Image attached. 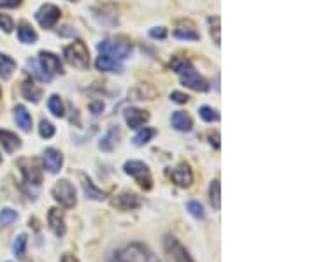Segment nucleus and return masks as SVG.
Returning a JSON list of instances; mask_svg holds the SVG:
<instances>
[{
    "label": "nucleus",
    "instance_id": "4",
    "mask_svg": "<svg viewBox=\"0 0 316 262\" xmlns=\"http://www.w3.org/2000/svg\"><path fill=\"white\" fill-rule=\"evenodd\" d=\"M51 196L57 202H60L63 208L72 210L78 204V197H76V188L74 185L67 181V179H60L55 183V187L51 188Z\"/></svg>",
    "mask_w": 316,
    "mask_h": 262
},
{
    "label": "nucleus",
    "instance_id": "43",
    "mask_svg": "<svg viewBox=\"0 0 316 262\" xmlns=\"http://www.w3.org/2000/svg\"><path fill=\"white\" fill-rule=\"evenodd\" d=\"M69 2H78V0H69Z\"/></svg>",
    "mask_w": 316,
    "mask_h": 262
},
{
    "label": "nucleus",
    "instance_id": "33",
    "mask_svg": "<svg viewBox=\"0 0 316 262\" xmlns=\"http://www.w3.org/2000/svg\"><path fill=\"white\" fill-rule=\"evenodd\" d=\"M198 114H200V118L204 120V122H215V120H219V114L216 113L213 108H209V106H202L200 109H198Z\"/></svg>",
    "mask_w": 316,
    "mask_h": 262
},
{
    "label": "nucleus",
    "instance_id": "9",
    "mask_svg": "<svg viewBox=\"0 0 316 262\" xmlns=\"http://www.w3.org/2000/svg\"><path fill=\"white\" fill-rule=\"evenodd\" d=\"M60 9L57 5L53 4H44L42 7L35 13V20L39 22V25L42 28H53V26L57 25V22L60 20Z\"/></svg>",
    "mask_w": 316,
    "mask_h": 262
},
{
    "label": "nucleus",
    "instance_id": "36",
    "mask_svg": "<svg viewBox=\"0 0 316 262\" xmlns=\"http://www.w3.org/2000/svg\"><path fill=\"white\" fill-rule=\"evenodd\" d=\"M13 20H11V18L7 16V14H0V28H2V30L4 32H11L13 30Z\"/></svg>",
    "mask_w": 316,
    "mask_h": 262
},
{
    "label": "nucleus",
    "instance_id": "40",
    "mask_svg": "<svg viewBox=\"0 0 316 262\" xmlns=\"http://www.w3.org/2000/svg\"><path fill=\"white\" fill-rule=\"evenodd\" d=\"M90 109L93 111V114H99V113H102V109H104V104H102V102H93V104L90 106Z\"/></svg>",
    "mask_w": 316,
    "mask_h": 262
},
{
    "label": "nucleus",
    "instance_id": "42",
    "mask_svg": "<svg viewBox=\"0 0 316 262\" xmlns=\"http://www.w3.org/2000/svg\"><path fill=\"white\" fill-rule=\"evenodd\" d=\"M60 262H79V259L72 254H63V257H61Z\"/></svg>",
    "mask_w": 316,
    "mask_h": 262
},
{
    "label": "nucleus",
    "instance_id": "1",
    "mask_svg": "<svg viewBox=\"0 0 316 262\" xmlns=\"http://www.w3.org/2000/svg\"><path fill=\"white\" fill-rule=\"evenodd\" d=\"M107 262H160L153 254V250L148 248L144 243L130 241L125 245L114 248L107 257Z\"/></svg>",
    "mask_w": 316,
    "mask_h": 262
},
{
    "label": "nucleus",
    "instance_id": "29",
    "mask_svg": "<svg viewBox=\"0 0 316 262\" xmlns=\"http://www.w3.org/2000/svg\"><path fill=\"white\" fill-rule=\"evenodd\" d=\"M48 108H49V111L53 113V116H57V118H61V116L65 114V111H63V102H61V99L58 95L49 97Z\"/></svg>",
    "mask_w": 316,
    "mask_h": 262
},
{
    "label": "nucleus",
    "instance_id": "8",
    "mask_svg": "<svg viewBox=\"0 0 316 262\" xmlns=\"http://www.w3.org/2000/svg\"><path fill=\"white\" fill-rule=\"evenodd\" d=\"M18 166H20V171H21L25 183L35 185V187L42 183V171H40V167L37 166V162L35 160L23 158V160L18 162Z\"/></svg>",
    "mask_w": 316,
    "mask_h": 262
},
{
    "label": "nucleus",
    "instance_id": "11",
    "mask_svg": "<svg viewBox=\"0 0 316 262\" xmlns=\"http://www.w3.org/2000/svg\"><path fill=\"white\" fill-rule=\"evenodd\" d=\"M171 179L174 181L176 185H178V187H181V188L192 187V183H193V171H192V167H190L186 162H181L179 166L176 167V169L171 173Z\"/></svg>",
    "mask_w": 316,
    "mask_h": 262
},
{
    "label": "nucleus",
    "instance_id": "20",
    "mask_svg": "<svg viewBox=\"0 0 316 262\" xmlns=\"http://www.w3.org/2000/svg\"><path fill=\"white\" fill-rule=\"evenodd\" d=\"M171 122H172V127H174L176 131H179V132H190V131H192V127H193L192 118H190L184 111H176V113L172 114Z\"/></svg>",
    "mask_w": 316,
    "mask_h": 262
},
{
    "label": "nucleus",
    "instance_id": "15",
    "mask_svg": "<svg viewBox=\"0 0 316 262\" xmlns=\"http://www.w3.org/2000/svg\"><path fill=\"white\" fill-rule=\"evenodd\" d=\"M149 120V114L137 108H128L125 111V122L130 129H140Z\"/></svg>",
    "mask_w": 316,
    "mask_h": 262
},
{
    "label": "nucleus",
    "instance_id": "31",
    "mask_svg": "<svg viewBox=\"0 0 316 262\" xmlns=\"http://www.w3.org/2000/svg\"><path fill=\"white\" fill-rule=\"evenodd\" d=\"M18 220V211L11 210V208H4L0 211V225L2 227H7L11 223H14Z\"/></svg>",
    "mask_w": 316,
    "mask_h": 262
},
{
    "label": "nucleus",
    "instance_id": "2",
    "mask_svg": "<svg viewBox=\"0 0 316 262\" xmlns=\"http://www.w3.org/2000/svg\"><path fill=\"white\" fill-rule=\"evenodd\" d=\"M171 66H172V69L181 76V83H183L184 87L192 88L195 92H207V90H209L207 81L198 74L197 70L193 69L192 64H190L186 58L176 57L174 60L171 62Z\"/></svg>",
    "mask_w": 316,
    "mask_h": 262
},
{
    "label": "nucleus",
    "instance_id": "21",
    "mask_svg": "<svg viewBox=\"0 0 316 262\" xmlns=\"http://www.w3.org/2000/svg\"><path fill=\"white\" fill-rule=\"evenodd\" d=\"M174 35L178 37V39H186V41H198L200 39V35H198V32L193 28L192 23H186V25H184V22H181L179 25H178V28L174 30Z\"/></svg>",
    "mask_w": 316,
    "mask_h": 262
},
{
    "label": "nucleus",
    "instance_id": "14",
    "mask_svg": "<svg viewBox=\"0 0 316 262\" xmlns=\"http://www.w3.org/2000/svg\"><path fill=\"white\" fill-rule=\"evenodd\" d=\"M40 64V67H42L48 74H58V72H61V62L60 58L57 57V55H53V53L49 51H40L39 55V60H37Z\"/></svg>",
    "mask_w": 316,
    "mask_h": 262
},
{
    "label": "nucleus",
    "instance_id": "17",
    "mask_svg": "<svg viewBox=\"0 0 316 262\" xmlns=\"http://www.w3.org/2000/svg\"><path fill=\"white\" fill-rule=\"evenodd\" d=\"M95 66L102 72H119L121 70V64L118 60H114L113 57H109V55H105V53H100V57L97 58Z\"/></svg>",
    "mask_w": 316,
    "mask_h": 262
},
{
    "label": "nucleus",
    "instance_id": "3",
    "mask_svg": "<svg viewBox=\"0 0 316 262\" xmlns=\"http://www.w3.org/2000/svg\"><path fill=\"white\" fill-rule=\"evenodd\" d=\"M123 171H125V175L132 176V178L136 179L140 188H144V190H151V188H153V176H151L149 167L146 166L144 162L128 160V162H125Z\"/></svg>",
    "mask_w": 316,
    "mask_h": 262
},
{
    "label": "nucleus",
    "instance_id": "37",
    "mask_svg": "<svg viewBox=\"0 0 316 262\" xmlns=\"http://www.w3.org/2000/svg\"><path fill=\"white\" fill-rule=\"evenodd\" d=\"M188 99H190L188 95H184V93H181V92H172L171 93V101L176 102V104H186Z\"/></svg>",
    "mask_w": 316,
    "mask_h": 262
},
{
    "label": "nucleus",
    "instance_id": "30",
    "mask_svg": "<svg viewBox=\"0 0 316 262\" xmlns=\"http://www.w3.org/2000/svg\"><path fill=\"white\" fill-rule=\"evenodd\" d=\"M186 210L190 211V215H192L193 218H197V220H204V218H206V211H204V206H202L198 201H188V204H186Z\"/></svg>",
    "mask_w": 316,
    "mask_h": 262
},
{
    "label": "nucleus",
    "instance_id": "38",
    "mask_svg": "<svg viewBox=\"0 0 316 262\" xmlns=\"http://www.w3.org/2000/svg\"><path fill=\"white\" fill-rule=\"evenodd\" d=\"M149 35L153 37V39H165L167 37V30L163 26H158V28H153V30L149 32Z\"/></svg>",
    "mask_w": 316,
    "mask_h": 262
},
{
    "label": "nucleus",
    "instance_id": "24",
    "mask_svg": "<svg viewBox=\"0 0 316 262\" xmlns=\"http://www.w3.org/2000/svg\"><path fill=\"white\" fill-rule=\"evenodd\" d=\"M14 69H16V62L9 57V55H2L0 53V76L4 79H9L13 76Z\"/></svg>",
    "mask_w": 316,
    "mask_h": 262
},
{
    "label": "nucleus",
    "instance_id": "34",
    "mask_svg": "<svg viewBox=\"0 0 316 262\" xmlns=\"http://www.w3.org/2000/svg\"><path fill=\"white\" fill-rule=\"evenodd\" d=\"M146 88H148V85H139V87L132 92V95L136 97L137 101H149V99H153L157 93H148L146 92Z\"/></svg>",
    "mask_w": 316,
    "mask_h": 262
},
{
    "label": "nucleus",
    "instance_id": "26",
    "mask_svg": "<svg viewBox=\"0 0 316 262\" xmlns=\"http://www.w3.org/2000/svg\"><path fill=\"white\" fill-rule=\"evenodd\" d=\"M21 93L26 101H30V102H39V99H40V90L35 87L32 81H25V83L21 85Z\"/></svg>",
    "mask_w": 316,
    "mask_h": 262
},
{
    "label": "nucleus",
    "instance_id": "16",
    "mask_svg": "<svg viewBox=\"0 0 316 262\" xmlns=\"http://www.w3.org/2000/svg\"><path fill=\"white\" fill-rule=\"evenodd\" d=\"M0 144L5 150V153H14L18 148H21V139L14 132L0 129Z\"/></svg>",
    "mask_w": 316,
    "mask_h": 262
},
{
    "label": "nucleus",
    "instance_id": "39",
    "mask_svg": "<svg viewBox=\"0 0 316 262\" xmlns=\"http://www.w3.org/2000/svg\"><path fill=\"white\" fill-rule=\"evenodd\" d=\"M20 4H21V0H0V7H4V9L18 7Z\"/></svg>",
    "mask_w": 316,
    "mask_h": 262
},
{
    "label": "nucleus",
    "instance_id": "7",
    "mask_svg": "<svg viewBox=\"0 0 316 262\" xmlns=\"http://www.w3.org/2000/svg\"><path fill=\"white\" fill-rule=\"evenodd\" d=\"M99 51L100 53H105V55H109L113 57L114 60H125V58L130 55L132 51V44L127 43L125 39H116V41H104V43L99 44Z\"/></svg>",
    "mask_w": 316,
    "mask_h": 262
},
{
    "label": "nucleus",
    "instance_id": "41",
    "mask_svg": "<svg viewBox=\"0 0 316 262\" xmlns=\"http://www.w3.org/2000/svg\"><path fill=\"white\" fill-rule=\"evenodd\" d=\"M209 143H211V146H215V148L218 150L219 148V134H211Z\"/></svg>",
    "mask_w": 316,
    "mask_h": 262
},
{
    "label": "nucleus",
    "instance_id": "25",
    "mask_svg": "<svg viewBox=\"0 0 316 262\" xmlns=\"http://www.w3.org/2000/svg\"><path fill=\"white\" fill-rule=\"evenodd\" d=\"M219 190H221V187H219V179H213L209 185V202L216 211L221 208V197H219L221 194H219Z\"/></svg>",
    "mask_w": 316,
    "mask_h": 262
},
{
    "label": "nucleus",
    "instance_id": "19",
    "mask_svg": "<svg viewBox=\"0 0 316 262\" xmlns=\"http://www.w3.org/2000/svg\"><path fill=\"white\" fill-rule=\"evenodd\" d=\"M81 181H83V190L86 199H92V201H102V199H105V192L99 190L95 187V183L86 175H81Z\"/></svg>",
    "mask_w": 316,
    "mask_h": 262
},
{
    "label": "nucleus",
    "instance_id": "28",
    "mask_svg": "<svg viewBox=\"0 0 316 262\" xmlns=\"http://www.w3.org/2000/svg\"><path fill=\"white\" fill-rule=\"evenodd\" d=\"M26 245H28V236H26V234H20V236L16 238V241H14V245H13V252H14V255H16L18 259L25 257Z\"/></svg>",
    "mask_w": 316,
    "mask_h": 262
},
{
    "label": "nucleus",
    "instance_id": "35",
    "mask_svg": "<svg viewBox=\"0 0 316 262\" xmlns=\"http://www.w3.org/2000/svg\"><path fill=\"white\" fill-rule=\"evenodd\" d=\"M39 134H40V137H44V139H49V137L55 135V127H53L48 120H42L39 125Z\"/></svg>",
    "mask_w": 316,
    "mask_h": 262
},
{
    "label": "nucleus",
    "instance_id": "22",
    "mask_svg": "<svg viewBox=\"0 0 316 262\" xmlns=\"http://www.w3.org/2000/svg\"><path fill=\"white\" fill-rule=\"evenodd\" d=\"M119 137V129L118 127H111L107 131V134L102 137L100 141V150L102 152H113L114 146H116V141Z\"/></svg>",
    "mask_w": 316,
    "mask_h": 262
},
{
    "label": "nucleus",
    "instance_id": "27",
    "mask_svg": "<svg viewBox=\"0 0 316 262\" xmlns=\"http://www.w3.org/2000/svg\"><path fill=\"white\" fill-rule=\"evenodd\" d=\"M155 135H157V131H155V129H142V131L137 132L136 137H134V144H136V146H144L146 143H149V141L153 139Z\"/></svg>",
    "mask_w": 316,
    "mask_h": 262
},
{
    "label": "nucleus",
    "instance_id": "18",
    "mask_svg": "<svg viewBox=\"0 0 316 262\" xmlns=\"http://www.w3.org/2000/svg\"><path fill=\"white\" fill-rule=\"evenodd\" d=\"M14 120H16L18 127L21 129V131H25V132L32 131V116H30V113L26 111L25 106L20 104L14 108Z\"/></svg>",
    "mask_w": 316,
    "mask_h": 262
},
{
    "label": "nucleus",
    "instance_id": "44",
    "mask_svg": "<svg viewBox=\"0 0 316 262\" xmlns=\"http://www.w3.org/2000/svg\"><path fill=\"white\" fill-rule=\"evenodd\" d=\"M0 93H2V92H0Z\"/></svg>",
    "mask_w": 316,
    "mask_h": 262
},
{
    "label": "nucleus",
    "instance_id": "10",
    "mask_svg": "<svg viewBox=\"0 0 316 262\" xmlns=\"http://www.w3.org/2000/svg\"><path fill=\"white\" fill-rule=\"evenodd\" d=\"M111 204L116 208V210H121V211H134V210H139L140 208V197H137L136 194H130V192H123L119 196H116L111 201Z\"/></svg>",
    "mask_w": 316,
    "mask_h": 262
},
{
    "label": "nucleus",
    "instance_id": "13",
    "mask_svg": "<svg viewBox=\"0 0 316 262\" xmlns=\"http://www.w3.org/2000/svg\"><path fill=\"white\" fill-rule=\"evenodd\" d=\"M42 160H44L46 169H48L51 175H57L58 171L61 169V166H63V155L55 148L46 150V152L42 153Z\"/></svg>",
    "mask_w": 316,
    "mask_h": 262
},
{
    "label": "nucleus",
    "instance_id": "12",
    "mask_svg": "<svg viewBox=\"0 0 316 262\" xmlns=\"http://www.w3.org/2000/svg\"><path fill=\"white\" fill-rule=\"evenodd\" d=\"M48 225L53 231V234L58 238L65 236L67 227H65V220H63V213H61L58 208H51L48 213Z\"/></svg>",
    "mask_w": 316,
    "mask_h": 262
},
{
    "label": "nucleus",
    "instance_id": "23",
    "mask_svg": "<svg viewBox=\"0 0 316 262\" xmlns=\"http://www.w3.org/2000/svg\"><path fill=\"white\" fill-rule=\"evenodd\" d=\"M18 39L21 41L23 44H34L37 41V34H35V30L28 23H21V25L18 26Z\"/></svg>",
    "mask_w": 316,
    "mask_h": 262
},
{
    "label": "nucleus",
    "instance_id": "32",
    "mask_svg": "<svg viewBox=\"0 0 316 262\" xmlns=\"http://www.w3.org/2000/svg\"><path fill=\"white\" fill-rule=\"evenodd\" d=\"M28 67H30L32 70H34V74L37 76V78L40 79V81H51V78L53 76L51 74H48L46 70L40 67V64L37 60H28Z\"/></svg>",
    "mask_w": 316,
    "mask_h": 262
},
{
    "label": "nucleus",
    "instance_id": "5",
    "mask_svg": "<svg viewBox=\"0 0 316 262\" xmlns=\"http://www.w3.org/2000/svg\"><path fill=\"white\" fill-rule=\"evenodd\" d=\"M63 55L70 66L78 67V69H88L90 66V51L83 41H76L70 46H67L63 49Z\"/></svg>",
    "mask_w": 316,
    "mask_h": 262
},
{
    "label": "nucleus",
    "instance_id": "6",
    "mask_svg": "<svg viewBox=\"0 0 316 262\" xmlns=\"http://www.w3.org/2000/svg\"><path fill=\"white\" fill-rule=\"evenodd\" d=\"M163 250H165L167 262H195L188 250L179 243V240L171 234L163 238Z\"/></svg>",
    "mask_w": 316,
    "mask_h": 262
}]
</instances>
